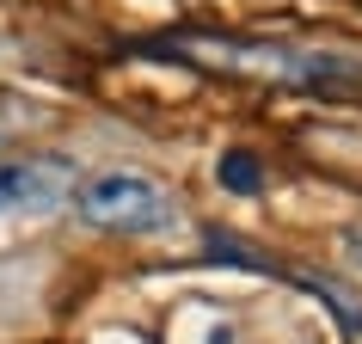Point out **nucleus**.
<instances>
[{
	"label": "nucleus",
	"mask_w": 362,
	"mask_h": 344,
	"mask_svg": "<svg viewBox=\"0 0 362 344\" xmlns=\"http://www.w3.org/2000/svg\"><path fill=\"white\" fill-rule=\"evenodd\" d=\"M74 210L98 234H160L172 228V197L141 172H93L74 191Z\"/></svg>",
	"instance_id": "1"
},
{
	"label": "nucleus",
	"mask_w": 362,
	"mask_h": 344,
	"mask_svg": "<svg viewBox=\"0 0 362 344\" xmlns=\"http://www.w3.org/2000/svg\"><path fill=\"white\" fill-rule=\"evenodd\" d=\"M74 197L68 160H0V215H56Z\"/></svg>",
	"instance_id": "2"
},
{
	"label": "nucleus",
	"mask_w": 362,
	"mask_h": 344,
	"mask_svg": "<svg viewBox=\"0 0 362 344\" xmlns=\"http://www.w3.org/2000/svg\"><path fill=\"white\" fill-rule=\"evenodd\" d=\"M288 68L307 86H338V93H356L362 86V62H350V56H288Z\"/></svg>",
	"instance_id": "3"
},
{
	"label": "nucleus",
	"mask_w": 362,
	"mask_h": 344,
	"mask_svg": "<svg viewBox=\"0 0 362 344\" xmlns=\"http://www.w3.org/2000/svg\"><path fill=\"white\" fill-rule=\"evenodd\" d=\"M215 178H221V191H233V197H258L264 191V160L252 148H228L221 166H215Z\"/></svg>",
	"instance_id": "4"
}]
</instances>
